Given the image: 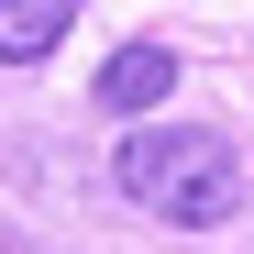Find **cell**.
I'll list each match as a JSON object with an SVG mask.
<instances>
[{"label":"cell","instance_id":"obj_1","mask_svg":"<svg viewBox=\"0 0 254 254\" xmlns=\"http://www.w3.org/2000/svg\"><path fill=\"white\" fill-rule=\"evenodd\" d=\"M111 188L133 210H155V221H232L243 210V155L221 133H122Z\"/></svg>","mask_w":254,"mask_h":254},{"label":"cell","instance_id":"obj_2","mask_svg":"<svg viewBox=\"0 0 254 254\" xmlns=\"http://www.w3.org/2000/svg\"><path fill=\"white\" fill-rule=\"evenodd\" d=\"M166 89H177V56H166V45H122V56L100 66V111H122V122L155 111Z\"/></svg>","mask_w":254,"mask_h":254},{"label":"cell","instance_id":"obj_3","mask_svg":"<svg viewBox=\"0 0 254 254\" xmlns=\"http://www.w3.org/2000/svg\"><path fill=\"white\" fill-rule=\"evenodd\" d=\"M66 22H77V0H0V66H45L66 45Z\"/></svg>","mask_w":254,"mask_h":254}]
</instances>
